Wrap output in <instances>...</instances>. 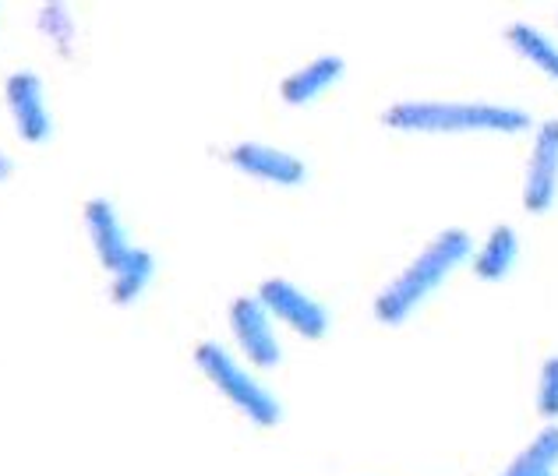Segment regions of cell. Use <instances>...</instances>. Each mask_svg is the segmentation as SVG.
Returning a JSON list of instances; mask_svg holds the SVG:
<instances>
[{"mask_svg":"<svg viewBox=\"0 0 558 476\" xmlns=\"http://www.w3.org/2000/svg\"><path fill=\"white\" fill-rule=\"evenodd\" d=\"M343 78V61L340 57H315V61H307L304 68H298L293 74H287L283 82H279V96L290 107H304V102L318 99L322 93H329V88Z\"/></svg>","mask_w":558,"mask_h":476,"instance_id":"obj_10","label":"cell"},{"mask_svg":"<svg viewBox=\"0 0 558 476\" xmlns=\"http://www.w3.org/2000/svg\"><path fill=\"white\" fill-rule=\"evenodd\" d=\"M558 198V121H545L534 135V152L526 162L523 205L526 212H548Z\"/></svg>","mask_w":558,"mask_h":476,"instance_id":"obj_8","label":"cell"},{"mask_svg":"<svg viewBox=\"0 0 558 476\" xmlns=\"http://www.w3.org/2000/svg\"><path fill=\"white\" fill-rule=\"evenodd\" d=\"M520 258V236L512 227H495L488 233V241L481 244V251L474 255V272L484 282H498L512 272V265Z\"/></svg>","mask_w":558,"mask_h":476,"instance_id":"obj_11","label":"cell"},{"mask_svg":"<svg viewBox=\"0 0 558 476\" xmlns=\"http://www.w3.org/2000/svg\"><path fill=\"white\" fill-rule=\"evenodd\" d=\"M537 410L545 420H558V356H548L537 381Z\"/></svg>","mask_w":558,"mask_h":476,"instance_id":"obj_15","label":"cell"},{"mask_svg":"<svg viewBox=\"0 0 558 476\" xmlns=\"http://www.w3.org/2000/svg\"><path fill=\"white\" fill-rule=\"evenodd\" d=\"M195 364L202 375L213 381V389L241 416H247L255 427H276L283 420V406L276 403V395L238 361V356H230L219 346V342H198Z\"/></svg>","mask_w":558,"mask_h":476,"instance_id":"obj_4","label":"cell"},{"mask_svg":"<svg viewBox=\"0 0 558 476\" xmlns=\"http://www.w3.org/2000/svg\"><path fill=\"white\" fill-rule=\"evenodd\" d=\"M11 173H14V162H11V156L0 152V184H4Z\"/></svg>","mask_w":558,"mask_h":476,"instance_id":"obj_16","label":"cell"},{"mask_svg":"<svg viewBox=\"0 0 558 476\" xmlns=\"http://www.w3.org/2000/svg\"><path fill=\"white\" fill-rule=\"evenodd\" d=\"M474 255V241L466 230H442L432 244L396 276L375 301V318L381 325H403L414 310L428 301V296L442 286V282L460 269V265Z\"/></svg>","mask_w":558,"mask_h":476,"instance_id":"obj_2","label":"cell"},{"mask_svg":"<svg viewBox=\"0 0 558 476\" xmlns=\"http://www.w3.org/2000/svg\"><path fill=\"white\" fill-rule=\"evenodd\" d=\"M85 233H89L93 251L102 269L110 272V301L117 307H128L138 301L145 286L156 276V258L145 247H135L117 219V208L107 198L85 202Z\"/></svg>","mask_w":558,"mask_h":476,"instance_id":"obj_3","label":"cell"},{"mask_svg":"<svg viewBox=\"0 0 558 476\" xmlns=\"http://www.w3.org/2000/svg\"><path fill=\"white\" fill-rule=\"evenodd\" d=\"M509 42L517 47V53L523 61H531L534 68H541L551 82H558V42H551L545 33H537L534 25H512L509 28Z\"/></svg>","mask_w":558,"mask_h":476,"instance_id":"obj_14","label":"cell"},{"mask_svg":"<svg viewBox=\"0 0 558 476\" xmlns=\"http://www.w3.org/2000/svg\"><path fill=\"white\" fill-rule=\"evenodd\" d=\"M230 332L244 361L255 370H272L283 361V350H279V339L272 332V315L262 307L258 296H238L230 304Z\"/></svg>","mask_w":558,"mask_h":476,"instance_id":"obj_6","label":"cell"},{"mask_svg":"<svg viewBox=\"0 0 558 476\" xmlns=\"http://www.w3.org/2000/svg\"><path fill=\"white\" fill-rule=\"evenodd\" d=\"M4 102L22 142L43 145L50 138L53 121L47 110V88L36 71H11L4 82Z\"/></svg>","mask_w":558,"mask_h":476,"instance_id":"obj_7","label":"cell"},{"mask_svg":"<svg viewBox=\"0 0 558 476\" xmlns=\"http://www.w3.org/2000/svg\"><path fill=\"white\" fill-rule=\"evenodd\" d=\"M36 28L53 42V50L61 57L75 53L78 25H75V11H71V4H57V0H50V4H39L36 8Z\"/></svg>","mask_w":558,"mask_h":476,"instance_id":"obj_13","label":"cell"},{"mask_svg":"<svg viewBox=\"0 0 558 476\" xmlns=\"http://www.w3.org/2000/svg\"><path fill=\"white\" fill-rule=\"evenodd\" d=\"M227 162L244 176H255V181L279 184V187H298L304 181V162L298 156L262 142H238L227 152Z\"/></svg>","mask_w":558,"mask_h":476,"instance_id":"obj_9","label":"cell"},{"mask_svg":"<svg viewBox=\"0 0 558 476\" xmlns=\"http://www.w3.org/2000/svg\"><path fill=\"white\" fill-rule=\"evenodd\" d=\"M558 463V427L548 424L526 449L502 469V476H548Z\"/></svg>","mask_w":558,"mask_h":476,"instance_id":"obj_12","label":"cell"},{"mask_svg":"<svg viewBox=\"0 0 558 476\" xmlns=\"http://www.w3.org/2000/svg\"><path fill=\"white\" fill-rule=\"evenodd\" d=\"M392 131H410V135H523L531 131V113L520 107H502V102H442V99H407L392 102L381 113Z\"/></svg>","mask_w":558,"mask_h":476,"instance_id":"obj_1","label":"cell"},{"mask_svg":"<svg viewBox=\"0 0 558 476\" xmlns=\"http://www.w3.org/2000/svg\"><path fill=\"white\" fill-rule=\"evenodd\" d=\"M548 476H555V473H548Z\"/></svg>","mask_w":558,"mask_h":476,"instance_id":"obj_17","label":"cell"},{"mask_svg":"<svg viewBox=\"0 0 558 476\" xmlns=\"http://www.w3.org/2000/svg\"><path fill=\"white\" fill-rule=\"evenodd\" d=\"M255 296L276 321H283L287 329H293L304 339H322L329 332L326 307H322L315 296H307L301 286H293L290 279H279V276L262 279V286H258Z\"/></svg>","mask_w":558,"mask_h":476,"instance_id":"obj_5","label":"cell"}]
</instances>
